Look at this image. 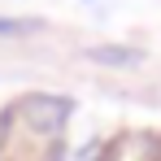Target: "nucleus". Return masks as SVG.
<instances>
[{"instance_id": "2", "label": "nucleus", "mask_w": 161, "mask_h": 161, "mask_svg": "<svg viewBox=\"0 0 161 161\" xmlns=\"http://www.w3.org/2000/svg\"><path fill=\"white\" fill-rule=\"evenodd\" d=\"M87 57L100 61V65H139L144 61L135 48H87Z\"/></svg>"}, {"instance_id": "4", "label": "nucleus", "mask_w": 161, "mask_h": 161, "mask_svg": "<svg viewBox=\"0 0 161 161\" xmlns=\"http://www.w3.org/2000/svg\"><path fill=\"white\" fill-rule=\"evenodd\" d=\"M9 131H13V109H4V113H0V144L9 139Z\"/></svg>"}, {"instance_id": "3", "label": "nucleus", "mask_w": 161, "mask_h": 161, "mask_svg": "<svg viewBox=\"0 0 161 161\" xmlns=\"http://www.w3.org/2000/svg\"><path fill=\"white\" fill-rule=\"evenodd\" d=\"M39 31V22H18V18H0V35H31Z\"/></svg>"}, {"instance_id": "1", "label": "nucleus", "mask_w": 161, "mask_h": 161, "mask_svg": "<svg viewBox=\"0 0 161 161\" xmlns=\"http://www.w3.org/2000/svg\"><path fill=\"white\" fill-rule=\"evenodd\" d=\"M65 118H70V100L65 96H31L26 100V122L44 135H57Z\"/></svg>"}]
</instances>
